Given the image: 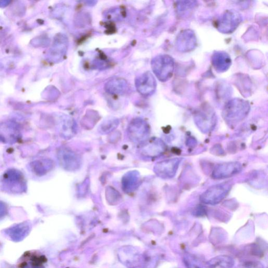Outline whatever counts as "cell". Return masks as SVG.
Wrapping results in <instances>:
<instances>
[{
  "mask_svg": "<svg viewBox=\"0 0 268 268\" xmlns=\"http://www.w3.org/2000/svg\"><path fill=\"white\" fill-rule=\"evenodd\" d=\"M241 20V16L238 12L227 11L217 20V28L220 33H232L238 27Z\"/></svg>",
  "mask_w": 268,
  "mask_h": 268,
  "instance_id": "3957f363",
  "label": "cell"
},
{
  "mask_svg": "<svg viewBox=\"0 0 268 268\" xmlns=\"http://www.w3.org/2000/svg\"><path fill=\"white\" fill-rule=\"evenodd\" d=\"M226 185H217L214 188H211L208 192L206 193V195H210L211 199L210 201H220L223 200L224 197L227 194V192L228 191L227 188H225Z\"/></svg>",
  "mask_w": 268,
  "mask_h": 268,
  "instance_id": "7c38bea8",
  "label": "cell"
},
{
  "mask_svg": "<svg viewBox=\"0 0 268 268\" xmlns=\"http://www.w3.org/2000/svg\"><path fill=\"white\" fill-rule=\"evenodd\" d=\"M248 102L241 99H234L228 102L224 109V116L227 120L239 121L248 114Z\"/></svg>",
  "mask_w": 268,
  "mask_h": 268,
  "instance_id": "7a4b0ae2",
  "label": "cell"
},
{
  "mask_svg": "<svg viewBox=\"0 0 268 268\" xmlns=\"http://www.w3.org/2000/svg\"><path fill=\"white\" fill-rule=\"evenodd\" d=\"M3 183L9 191L18 193L25 190V178L18 170L12 169L6 171L3 175Z\"/></svg>",
  "mask_w": 268,
  "mask_h": 268,
  "instance_id": "277c9868",
  "label": "cell"
},
{
  "mask_svg": "<svg viewBox=\"0 0 268 268\" xmlns=\"http://www.w3.org/2000/svg\"><path fill=\"white\" fill-rule=\"evenodd\" d=\"M212 64L218 73H224L230 68L232 60L230 55L224 52H215L212 55Z\"/></svg>",
  "mask_w": 268,
  "mask_h": 268,
  "instance_id": "9c48e42d",
  "label": "cell"
},
{
  "mask_svg": "<svg viewBox=\"0 0 268 268\" xmlns=\"http://www.w3.org/2000/svg\"><path fill=\"white\" fill-rule=\"evenodd\" d=\"M20 265V268H41L44 262L42 257L29 254L25 256V259Z\"/></svg>",
  "mask_w": 268,
  "mask_h": 268,
  "instance_id": "8fae6325",
  "label": "cell"
},
{
  "mask_svg": "<svg viewBox=\"0 0 268 268\" xmlns=\"http://www.w3.org/2000/svg\"><path fill=\"white\" fill-rule=\"evenodd\" d=\"M197 45V39L193 31L186 29L181 31L176 39L177 49L180 52L186 53L194 50Z\"/></svg>",
  "mask_w": 268,
  "mask_h": 268,
  "instance_id": "8992f818",
  "label": "cell"
},
{
  "mask_svg": "<svg viewBox=\"0 0 268 268\" xmlns=\"http://www.w3.org/2000/svg\"><path fill=\"white\" fill-rule=\"evenodd\" d=\"M7 212L6 204L2 201H0V219L2 218L6 215Z\"/></svg>",
  "mask_w": 268,
  "mask_h": 268,
  "instance_id": "5bb4252c",
  "label": "cell"
},
{
  "mask_svg": "<svg viewBox=\"0 0 268 268\" xmlns=\"http://www.w3.org/2000/svg\"><path fill=\"white\" fill-rule=\"evenodd\" d=\"M69 40L64 34H59L56 38L52 49V54L56 61H60L64 58L68 52Z\"/></svg>",
  "mask_w": 268,
  "mask_h": 268,
  "instance_id": "30bf717a",
  "label": "cell"
},
{
  "mask_svg": "<svg viewBox=\"0 0 268 268\" xmlns=\"http://www.w3.org/2000/svg\"><path fill=\"white\" fill-rule=\"evenodd\" d=\"M135 86L141 96L148 97L152 96L155 92L157 82L153 75L147 72L136 78Z\"/></svg>",
  "mask_w": 268,
  "mask_h": 268,
  "instance_id": "5b68a950",
  "label": "cell"
},
{
  "mask_svg": "<svg viewBox=\"0 0 268 268\" xmlns=\"http://www.w3.org/2000/svg\"><path fill=\"white\" fill-rule=\"evenodd\" d=\"M30 230V224L28 222H23L8 228L5 232L12 241L19 242L27 237Z\"/></svg>",
  "mask_w": 268,
  "mask_h": 268,
  "instance_id": "52a82bcc",
  "label": "cell"
},
{
  "mask_svg": "<svg viewBox=\"0 0 268 268\" xmlns=\"http://www.w3.org/2000/svg\"><path fill=\"white\" fill-rule=\"evenodd\" d=\"M129 84L127 80L122 78H113L105 84L106 91L111 95L122 96L127 92Z\"/></svg>",
  "mask_w": 268,
  "mask_h": 268,
  "instance_id": "ba28073f",
  "label": "cell"
},
{
  "mask_svg": "<svg viewBox=\"0 0 268 268\" xmlns=\"http://www.w3.org/2000/svg\"><path fill=\"white\" fill-rule=\"evenodd\" d=\"M175 65L174 60L168 54L158 55L151 62L154 74L161 82L167 81L172 77Z\"/></svg>",
  "mask_w": 268,
  "mask_h": 268,
  "instance_id": "6da1fadb",
  "label": "cell"
},
{
  "mask_svg": "<svg viewBox=\"0 0 268 268\" xmlns=\"http://www.w3.org/2000/svg\"><path fill=\"white\" fill-rule=\"evenodd\" d=\"M49 162L47 160L35 161L30 163L31 170L37 176H43L48 170L47 168L50 167Z\"/></svg>",
  "mask_w": 268,
  "mask_h": 268,
  "instance_id": "4fadbf2b",
  "label": "cell"
}]
</instances>
